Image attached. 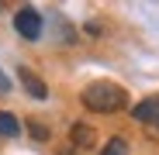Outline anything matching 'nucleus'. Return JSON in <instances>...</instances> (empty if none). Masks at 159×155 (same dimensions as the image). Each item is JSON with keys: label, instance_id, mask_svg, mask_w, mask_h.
Returning a JSON list of instances; mask_svg holds the SVG:
<instances>
[{"label": "nucleus", "instance_id": "1", "mask_svg": "<svg viewBox=\"0 0 159 155\" xmlns=\"http://www.w3.org/2000/svg\"><path fill=\"white\" fill-rule=\"evenodd\" d=\"M125 103H128L125 86H118L111 80H97V83H90L83 90V107L87 110H97V114H114V110L125 107Z\"/></svg>", "mask_w": 159, "mask_h": 155}, {"label": "nucleus", "instance_id": "2", "mask_svg": "<svg viewBox=\"0 0 159 155\" xmlns=\"http://www.w3.org/2000/svg\"><path fill=\"white\" fill-rule=\"evenodd\" d=\"M14 28H17L21 38H28V41L42 38V14H38L35 7H21V11L14 14Z\"/></svg>", "mask_w": 159, "mask_h": 155}, {"label": "nucleus", "instance_id": "3", "mask_svg": "<svg viewBox=\"0 0 159 155\" xmlns=\"http://www.w3.org/2000/svg\"><path fill=\"white\" fill-rule=\"evenodd\" d=\"M131 117L159 131V93H156V97H145V100H139V103H135V110H131Z\"/></svg>", "mask_w": 159, "mask_h": 155}, {"label": "nucleus", "instance_id": "4", "mask_svg": "<svg viewBox=\"0 0 159 155\" xmlns=\"http://www.w3.org/2000/svg\"><path fill=\"white\" fill-rule=\"evenodd\" d=\"M17 80L24 83V90H28V93H31L35 100H45V97H48V86H45V83L38 80V76H35V72H31L28 66H21V69H17Z\"/></svg>", "mask_w": 159, "mask_h": 155}, {"label": "nucleus", "instance_id": "5", "mask_svg": "<svg viewBox=\"0 0 159 155\" xmlns=\"http://www.w3.org/2000/svg\"><path fill=\"white\" fill-rule=\"evenodd\" d=\"M93 127L90 124H73V131H69V141H73V148H90L93 145Z\"/></svg>", "mask_w": 159, "mask_h": 155}, {"label": "nucleus", "instance_id": "6", "mask_svg": "<svg viewBox=\"0 0 159 155\" xmlns=\"http://www.w3.org/2000/svg\"><path fill=\"white\" fill-rule=\"evenodd\" d=\"M17 135H21L17 117H14V114H7V110H0V138H17Z\"/></svg>", "mask_w": 159, "mask_h": 155}, {"label": "nucleus", "instance_id": "7", "mask_svg": "<svg viewBox=\"0 0 159 155\" xmlns=\"http://www.w3.org/2000/svg\"><path fill=\"white\" fill-rule=\"evenodd\" d=\"M100 155H128V141H125V138H111L107 145H104Z\"/></svg>", "mask_w": 159, "mask_h": 155}, {"label": "nucleus", "instance_id": "8", "mask_svg": "<svg viewBox=\"0 0 159 155\" xmlns=\"http://www.w3.org/2000/svg\"><path fill=\"white\" fill-rule=\"evenodd\" d=\"M28 131H31V138H38V141H45V138H48V131H45L42 124H35V121L28 124Z\"/></svg>", "mask_w": 159, "mask_h": 155}, {"label": "nucleus", "instance_id": "9", "mask_svg": "<svg viewBox=\"0 0 159 155\" xmlns=\"http://www.w3.org/2000/svg\"><path fill=\"white\" fill-rule=\"evenodd\" d=\"M7 90H11V83H7V76L0 72V93H7Z\"/></svg>", "mask_w": 159, "mask_h": 155}]
</instances>
